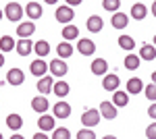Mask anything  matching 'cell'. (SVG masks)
I'll return each mask as SVG.
<instances>
[{"label": "cell", "instance_id": "d590c367", "mask_svg": "<svg viewBox=\"0 0 156 139\" xmlns=\"http://www.w3.org/2000/svg\"><path fill=\"white\" fill-rule=\"evenodd\" d=\"M146 137L148 139H156V123L148 125V129H146Z\"/></svg>", "mask_w": 156, "mask_h": 139}, {"label": "cell", "instance_id": "e0dca14e", "mask_svg": "<svg viewBox=\"0 0 156 139\" xmlns=\"http://www.w3.org/2000/svg\"><path fill=\"white\" fill-rule=\"evenodd\" d=\"M17 52H19V56H27L31 50H34V42L29 40V37H23V40H19V44H17Z\"/></svg>", "mask_w": 156, "mask_h": 139}, {"label": "cell", "instance_id": "836d02e7", "mask_svg": "<svg viewBox=\"0 0 156 139\" xmlns=\"http://www.w3.org/2000/svg\"><path fill=\"white\" fill-rule=\"evenodd\" d=\"M144 93H146V98H148L150 102H156V85H154V83L146 85V87H144Z\"/></svg>", "mask_w": 156, "mask_h": 139}, {"label": "cell", "instance_id": "7dc6e473", "mask_svg": "<svg viewBox=\"0 0 156 139\" xmlns=\"http://www.w3.org/2000/svg\"><path fill=\"white\" fill-rule=\"evenodd\" d=\"M0 21H2V11H0Z\"/></svg>", "mask_w": 156, "mask_h": 139}, {"label": "cell", "instance_id": "d6986e66", "mask_svg": "<svg viewBox=\"0 0 156 139\" xmlns=\"http://www.w3.org/2000/svg\"><path fill=\"white\" fill-rule=\"evenodd\" d=\"M140 92H144V81L140 77H131L127 81V93H140Z\"/></svg>", "mask_w": 156, "mask_h": 139}, {"label": "cell", "instance_id": "f546056e", "mask_svg": "<svg viewBox=\"0 0 156 139\" xmlns=\"http://www.w3.org/2000/svg\"><path fill=\"white\" fill-rule=\"evenodd\" d=\"M56 54H58V56L65 60V58H69V56L73 54V46L69 44V42H60L58 46H56Z\"/></svg>", "mask_w": 156, "mask_h": 139}, {"label": "cell", "instance_id": "52a82bcc", "mask_svg": "<svg viewBox=\"0 0 156 139\" xmlns=\"http://www.w3.org/2000/svg\"><path fill=\"white\" fill-rule=\"evenodd\" d=\"M52 114H54V118H69L71 116V106L60 100V102H56L52 106Z\"/></svg>", "mask_w": 156, "mask_h": 139}, {"label": "cell", "instance_id": "6da1fadb", "mask_svg": "<svg viewBox=\"0 0 156 139\" xmlns=\"http://www.w3.org/2000/svg\"><path fill=\"white\" fill-rule=\"evenodd\" d=\"M54 17H56V21H58V23L69 25V21H73V19H75V11H73L69 4H62V6H58V9H56Z\"/></svg>", "mask_w": 156, "mask_h": 139}, {"label": "cell", "instance_id": "d6a6232c", "mask_svg": "<svg viewBox=\"0 0 156 139\" xmlns=\"http://www.w3.org/2000/svg\"><path fill=\"white\" fill-rule=\"evenodd\" d=\"M102 6L110 12H117L119 6H121V0H102Z\"/></svg>", "mask_w": 156, "mask_h": 139}, {"label": "cell", "instance_id": "44dd1931", "mask_svg": "<svg viewBox=\"0 0 156 139\" xmlns=\"http://www.w3.org/2000/svg\"><path fill=\"white\" fill-rule=\"evenodd\" d=\"M146 15H148L146 4L137 2V4H133V6H131V17L135 19V21H142V19H146Z\"/></svg>", "mask_w": 156, "mask_h": 139}, {"label": "cell", "instance_id": "603a6c76", "mask_svg": "<svg viewBox=\"0 0 156 139\" xmlns=\"http://www.w3.org/2000/svg\"><path fill=\"white\" fill-rule=\"evenodd\" d=\"M62 37H65V42H71V40H77L79 37V29L75 27V25H65L62 27Z\"/></svg>", "mask_w": 156, "mask_h": 139}, {"label": "cell", "instance_id": "ab89813d", "mask_svg": "<svg viewBox=\"0 0 156 139\" xmlns=\"http://www.w3.org/2000/svg\"><path fill=\"white\" fill-rule=\"evenodd\" d=\"M2 64H4V54L0 52V69H2Z\"/></svg>", "mask_w": 156, "mask_h": 139}, {"label": "cell", "instance_id": "1f68e13d", "mask_svg": "<svg viewBox=\"0 0 156 139\" xmlns=\"http://www.w3.org/2000/svg\"><path fill=\"white\" fill-rule=\"evenodd\" d=\"M119 46L123 48V50H133L135 40H133L131 35H121V37H119Z\"/></svg>", "mask_w": 156, "mask_h": 139}, {"label": "cell", "instance_id": "c3c4849f", "mask_svg": "<svg viewBox=\"0 0 156 139\" xmlns=\"http://www.w3.org/2000/svg\"><path fill=\"white\" fill-rule=\"evenodd\" d=\"M0 139H2V133H0Z\"/></svg>", "mask_w": 156, "mask_h": 139}, {"label": "cell", "instance_id": "8992f818", "mask_svg": "<svg viewBox=\"0 0 156 139\" xmlns=\"http://www.w3.org/2000/svg\"><path fill=\"white\" fill-rule=\"evenodd\" d=\"M119 85H121L119 75H112V73H106V75H104V79H102V87H104L106 92H117Z\"/></svg>", "mask_w": 156, "mask_h": 139}, {"label": "cell", "instance_id": "cb8c5ba5", "mask_svg": "<svg viewBox=\"0 0 156 139\" xmlns=\"http://www.w3.org/2000/svg\"><path fill=\"white\" fill-rule=\"evenodd\" d=\"M140 62H142V58L137 56V54H127L125 60H123V64H125L127 71H135L137 67H140Z\"/></svg>", "mask_w": 156, "mask_h": 139}, {"label": "cell", "instance_id": "4316f807", "mask_svg": "<svg viewBox=\"0 0 156 139\" xmlns=\"http://www.w3.org/2000/svg\"><path fill=\"white\" fill-rule=\"evenodd\" d=\"M52 92L56 93L58 98H65L67 93L71 92V87H69V83H67V81H56L54 85H52Z\"/></svg>", "mask_w": 156, "mask_h": 139}, {"label": "cell", "instance_id": "2e32d148", "mask_svg": "<svg viewBox=\"0 0 156 139\" xmlns=\"http://www.w3.org/2000/svg\"><path fill=\"white\" fill-rule=\"evenodd\" d=\"M31 108H34L36 112H40V114H46V110L50 108V104H48V100H46L44 96H40V98H34V100H31Z\"/></svg>", "mask_w": 156, "mask_h": 139}, {"label": "cell", "instance_id": "83f0119b", "mask_svg": "<svg viewBox=\"0 0 156 139\" xmlns=\"http://www.w3.org/2000/svg\"><path fill=\"white\" fill-rule=\"evenodd\" d=\"M15 37H11V35H2L0 37V52H11V50H15Z\"/></svg>", "mask_w": 156, "mask_h": 139}, {"label": "cell", "instance_id": "3957f363", "mask_svg": "<svg viewBox=\"0 0 156 139\" xmlns=\"http://www.w3.org/2000/svg\"><path fill=\"white\" fill-rule=\"evenodd\" d=\"M4 15H6L9 21L17 23V21H21V17H23V9H21L17 2H9V4L4 6Z\"/></svg>", "mask_w": 156, "mask_h": 139}, {"label": "cell", "instance_id": "60d3db41", "mask_svg": "<svg viewBox=\"0 0 156 139\" xmlns=\"http://www.w3.org/2000/svg\"><path fill=\"white\" fill-rule=\"evenodd\" d=\"M152 15H154V17H156V0H154V2H152Z\"/></svg>", "mask_w": 156, "mask_h": 139}, {"label": "cell", "instance_id": "ee69618b", "mask_svg": "<svg viewBox=\"0 0 156 139\" xmlns=\"http://www.w3.org/2000/svg\"><path fill=\"white\" fill-rule=\"evenodd\" d=\"M152 83H154V85H156V71H154V73H152Z\"/></svg>", "mask_w": 156, "mask_h": 139}, {"label": "cell", "instance_id": "484cf974", "mask_svg": "<svg viewBox=\"0 0 156 139\" xmlns=\"http://www.w3.org/2000/svg\"><path fill=\"white\" fill-rule=\"evenodd\" d=\"M140 58H142V60H154L156 58V48L150 46V44H144V46L140 48Z\"/></svg>", "mask_w": 156, "mask_h": 139}, {"label": "cell", "instance_id": "9a60e30c", "mask_svg": "<svg viewBox=\"0 0 156 139\" xmlns=\"http://www.w3.org/2000/svg\"><path fill=\"white\" fill-rule=\"evenodd\" d=\"M110 21H112V27H115V29H125V27L129 25V17H127L125 12H115Z\"/></svg>", "mask_w": 156, "mask_h": 139}, {"label": "cell", "instance_id": "f35d334b", "mask_svg": "<svg viewBox=\"0 0 156 139\" xmlns=\"http://www.w3.org/2000/svg\"><path fill=\"white\" fill-rule=\"evenodd\" d=\"M34 139H50V137L44 133V131H40V133H36V135H34Z\"/></svg>", "mask_w": 156, "mask_h": 139}, {"label": "cell", "instance_id": "4fadbf2b", "mask_svg": "<svg viewBox=\"0 0 156 139\" xmlns=\"http://www.w3.org/2000/svg\"><path fill=\"white\" fill-rule=\"evenodd\" d=\"M98 110H100L102 118H106V120H112V118L117 116V106L112 104V102H102Z\"/></svg>", "mask_w": 156, "mask_h": 139}, {"label": "cell", "instance_id": "7402d4cb", "mask_svg": "<svg viewBox=\"0 0 156 139\" xmlns=\"http://www.w3.org/2000/svg\"><path fill=\"white\" fill-rule=\"evenodd\" d=\"M52 85H54V83H52V77H46V75H44V77H40V81H37V89H40L42 96H46V93L52 92Z\"/></svg>", "mask_w": 156, "mask_h": 139}, {"label": "cell", "instance_id": "5bb4252c", "mask_svg": "<svg viewBox=\"0 0 156 139\" xmlns=\"http://www.w3.org/2000/svg\"><path fill=\"white\" fill-rule=\"evenodd\" d=\"M85 27H87V31H90V33H98V31H102V27H104V21H102L98 15H92V17L87 19Z\"/></svg>", "mask_w": 156, "mask_h": 139}, {"label": "cell", "instance_id": "277c9868", "mask_svg": "<svg viewBox=\"0 0 156 139\" xmlns=\"http://www.w3.org/2000/svg\"><path fill=\"white\" fill-rule=\"evenodd\" d=\"M48 71L54 75V77H65L67 71H69V67H67V62H65L62 58H54V60L48 64Z\"/></svg>", "mask_w": 156, "mask_h": 139}, {"label": "cell", "instance_id": "5b68a950", "mask_svg": "<svg viewBox=\"0 0 156 139\" xmlns=\"http://www.w3.org/2000/svg\"><path fill=\"white\" fill-rule=\"evenodd\" d=\"M77 52L83 54V56H92V54L96 52V44H94L90 37H81V40L77 42Z\"/></svg>", "mask_w": 156, "mask_h": 139}, {"label": "cell", "instance_id": "ffe728a7", "mask_svg": "<svg viewBox=\"0 0 156 139\" xmlns=\"http://www.w3.org/2000/svg\"><path fill=\"white\" fill-rule=\"evenodd\" d=\"M37 127H40V131H44V133H46V131H52V129H54V118L50 114H42L40 120H37Z\"/></svg>", "mask_w": 156, "mask_h": 139}, {"label": "cell", "instance_id": "7a4b0ae2", "mask_svg": "<svg viewBox=\"0 0 156 139\" xmlns=\"http://www.w3.org/2000/svg\"><path fill=\"white\" fill-rule=\"evenodd\" d=\"M81 123H83V127H87V129L96 127L98 123H100V110H96V108L85 110L83 114H81Z\"/></svg>", "mask_w": 156, "mask_h": 139}, {"label": "cell", "instance_id": "74e56055", "mask_svg": "<svg viewBox=\"0 0 156 139\" xmlns=\"http://www.w3.org/2000/svg\"><path fill=\"white\" fill-rule=\"evenodd\" d=\"M65 2H67V4H69V6H77V4H81V2H83V0H65Z\"/></svg>", "mask_w": 156, "mask_h": 139}, {"label": "cell", "instance_id": "bcb514c9", "mask_svg": "<svg viewBox=\"0 0 156 139\" xmlns=\"http://www.w3.org/2000/svg\"><path fill=\"white\" fill-rule=\"evenodd\" d=\"M154 48H156V35H154Z\"/></svg>", "mask_w": 156, "mask_h": 139}, {"label": "cell", "instance_id": "ac0fdd59", "mask_svg": "<svg viewBox=\"0 0 156 139\" xmlns=\"http://www.w3.org/2000/svg\"><path fill=\"white\" fill-rule=\"evenodd\" d=\"M112 104L119 106V108L127 106V104H129V93H127V92H121V89L112 92Z\"/></svg>", "mask_w": 156, "mask_h": 139}, {"label": "cell", "instance_id": "4dcf8cb0", "mask_svg": "<svg viewBox=\"0 0 156 139\" xmlns=\"http://www.w3.org/2000/svg\"><path fill=\"white\" fill-rule=\"evenodd\" d=\"M52 139H71V131L67 127H54L52 129Z\"/></svg>", "mask_w": 156, "mask_h": 139}, {"label": "cell", "instance_id": "8d00e7d4", "mask_svg": "<svg viewBox=\"0 0 156 139\" xmlns=\"http://www.w3.org/2000/svg\"><path fill=\"white\" fill-rule=\"evenodd\" d=\"M148 116L156 120V102H154V104H150V108H148Z\"/></svg>", "mask_w": 156, "mask_h": 139}, {"label": "cell", "instance_id": "7c38bea8", "mask_svg": "<svg viewBox=\"0 0 156 139\" xmlns=\"http://www.w3.org/2000/svg\"><path fill=\"white\" fill-rule=\"evenodd\" d=\"M36 31V23L34 21H23V23L17 25V35L23 40V37H29V35Z\"/></svg>", "mask_w": 156, "mask_h": 139}, {"label": "cell", "instance_id": "30bf717a", "mask_svg": "<svg viewBox=\"0 0 156 139\" xmlns=\"http://www.w3.org/2000/svg\"><path fill=\"white\" fill-rule=\"evenodd\" d=\"M29 71H31L34 77H44L46 71H48V64L44 62V58H37V60H34V62L29 64Z\"/></svg>", "mask_w": 156, "mask_h": 139}, {"label": "cell", "instance_id": "8fae6325", "mask_svg": "<svg viewBox=\"0 0 156 139\" xmlns=\"http://www.w3.org/2000/svg\"><path fill=\"white\" fill-rule=\"evenodd\" d=\"M90 69H92V73H94L96 77H102V75H106V71H108V62L104 58H94Z\"/></svg>", "mask_w": 156, "mask_h": 139}, {"label": "cell", "instance_id": "f1b7e54d", "mask_svg": "<svg viewBox=\"0 0 156 139\" xmlns=\"http://www.w3.org/2000/svg\"><path fill=\"white\" fill-rule=\"evenodd\" d=\"M34 50H36V54L40 58H44L46 54H50V44L46 42V40H40V42L34 44Z\"/></svg>", "mask_w": 156, "mask_h": 139}, {"label": "cell", "instance_id": "d4e9b609", "mask_svg": "<svg viewBox=\"0 0 156 139\" xmlns=\"http://www.w3.org/2000/svg\"><path fill=\"white\" fill-rule=\"evenodd\" d=\"M6 127L11 129V131H19V129L23 127V118L19 114H9L6 116Z\"/></svg>", "mask_w": 156, "mask_h": 139}, {"label": "cell", "instance_id": "9c48e42d", "mask_svg": "<svg viewBox=\"0 0 156 139\" xmlns=\"http://www.w3.org/2000/svg\"><path fill=\"white\" fill-rule=\"evenodd\" d=\"M25 12H27L29 21H37V19L44 15V9H42V4H37V2H27V6H25Z\"/></svg>", "mask_w": 156, "mask_h": 139}, {"label": "cell", "instance_id": "f6af8a7d", "mask_svg": "<svg viewBox=\"0 0 156 139\" xmlns=\"http://www.w3.org/2000/svg\"><path fill=\"white\" fill-rule=\"evenodd\" d=\"M102 139H119V137H115V135H106V137H102Z\"/></svg>", "mask_w": 156, "mask_h": 139}, {"label": "cell", "instance_id": "e575fe53", "mask_svg": "<svg viewBox=\"0 0 156 139\" xmlns=\"http://www.w3.org/2000/svg\"><path fill=\"white\" fill-rule=\"evenodd\" d=\"M77 139H96V135H94V131L92 129H81L79 133H77Z\"/></svg>", "mask_w": 156, "mask_h": 139}, {"label": "cell", "instance_id": "ba28073f", "mask_svg": "<svg viewBox=\"0 0 156 139\" xmlns=\"http://www.w3.org/2000/svg\"><path fill=\"white\" fill-rule=\"evenodd\" d=\"M23 81H25V73L21 69H11L9 73H6V83H11V85H15V87H19Z\"/></svg>", "mask_w": 156, "mask_h": 139}, {"label": "cell", "instance_id": "b9f144b4", "mask_svg": "<svg viewBox=\"0 0 156 139\" xmlns=\"http://www.w3.org/2000/svg\"><path fill=\"white\" fill-rule=\"evenodd\" d=\"M11 139H25V137H21V135H19V133H15V135H12Z\"/></svg>", "mask_w": 156, "mask_h": 139}, {"label": "cell", "instance_id": "7bdbcfd3", "mask_svg": "<svg viewBox=\"0 0 156 139\" xmlns=\"http://www.w3.org/2000/svg\"><path fill=\"white\" fill-rule=\"evenodd\" d=\"M44 2H46V4H56L58 0H44Z\"/></svg>", "mask_w": 156, "mask_h": 139}]
</instances>
